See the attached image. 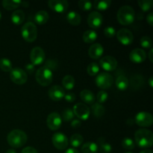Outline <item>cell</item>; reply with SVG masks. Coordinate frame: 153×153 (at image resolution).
<instances>
[{"label": "cell", "instance_id": "obj_1", "mask_svg": "<svg viewBox=\"0 0 153 153\" xmlns=\"http://www.w3.org/2000/svg\"><path fill=\"white\" fill-rule=\"evenodd\" d=\"M134 140L139 147L147 149L152 146L153 134L147 128H140L134 134Z\"/></svg>", "mask_w": 153, "mask_h": 153}, {"label": "cell", "instance_id": "obj_2", "mask_svg": "<svg viewBox=\"0 0 153 153\" xmlns=\"http://www.w3.org/2000/svg\"><path fill=\"white\" fill-rule=\"evenodd\" d=\"M7 140L8 144L13 148H19L26 143L28 137L22 130L13 129L7 134Z\"/></svg>", "mask_w": 153, "mask_h": 153}, {"label": "cell", "instance_id": "obj_3", "mask_svg": "<svg viewBox=\"0 0 153 153\" xmlns=\"http://www.w3.org/2000/svg\"><path fill=\"white\" fill-rule=\"evenodd\" d=\"M117 18L121 25H128L134 22L135 19V12L131 6L123 5L118 10Z\"/></svg>", "mask_w": 153, "mask_h": 153}, {"label": "cell", "instance_id": "obj_4", "mask_svg": "<svg viewBox=\"0 0 153 153\" xmlns=\"http://www.w3.org/2000/svg\"><path fill=\"white\" fill-rule=\"evenodd\" d=\"M35 79L37 83L41 86H49L52 82V79H53L52 70H50L49 67L43 66L38 69L37 71L36 72Z\"/></svg>", "mask_w": 153, "mask_h": 153}, {"label": "cell", "instance_id": "obj_5", "mask_svg": "<svg viewBox=\"0 0 153 153\" xmlns=\"http://www.w3.org/2000/svg\"><path fill=\"white\" fill-rule=\"evenodd\" d=\"M21 34L24 40L28 43H32L37 39V28L32 22H27L21 28Z\"/></svg>", "mask_w": 153, "mask_h": 153}, {"label": "cell", "instance_id": "obj_6", "mask_svg": "<svg viewBox=\"0 0 153 153\" xmlns=\"http://www.w3.org/2000/svg\"><path fill=\"white\" fill-rule=\"evenodd\" d=\"M113 83V76L105 72L100 73L96 78V84L101 89H108L112 86Z\"/></svg>", "mask_w": 153, "mask_h": 153}, {"label": "cell", "instance_id": "obj_7", "mask_svg": "<svg viewBox=\"0 0 153 153\" xmlns=\"http://www.w3.org/2000/svg\"><path fill=\"white\" fill-rule=\"evenodd\" d=\"M10 78L16 85H24L28 80L26 72L21 68H13L10 72Z\"/></svg>", "mask_w": 153, "mask_h": 153}, {"label": "cell", "instance_id": "obj_8", "mask_svg": "<svg viewBox=\"0 0 153 153\" xmlns=\"http://www.w3.org/2000/svg\"><path fill=\"white\" fill-rule=\"evenodd\" d=\"M134 122L140 127H149L153 123V117L149 112H138L135 115Z\"/></svg>", "mask_w": 153, "mask_h": 153}, {"label": "cell", "instance_id": "obj_9", "mask_svg": "<svg viewBox=\"0 0 153 153\" xmlns=\"http://www.w3.org/2000/svg\"><path fill=\"white\" fill-rule=\"evenodd\" d=\"M73 111L79 120H87L91 114V110L85 104L79 102L73 106Z\"/></svg>", "mask_w": 153, "mask_h": 153}, {"label": "cell", "instance_id": "obj_10", "mask_svg": "<svg viewBox=\"0 0 153 153\" xmlns=\"http://www.w3.org/2000/svg\"><path fill=\"white\" fill-rule=\"evenodd\" d=\"M52 141L54 146L59 150H64L68 146L69 140L67 136L61 132H56L52 135Z\"/></svg>", "mask_w": 153, "mask_h": 153}, {"label": "cell", "instance_id": "obj_11", "mask_svg": "<svg viewBox=\"0 0 153 153\" xmlns=\"http://www.w3.org/2000/svg\"><path fill=\"white\" fill-rule=\"evenodd\" d=\"M46 58V55L40 46H35L33 48L30 53V59H31V64L35 65H40L43 61H45Z\"/></svg>", "mask_w": 153, "mask_h": 153}, {"label": "cell", "instance_id": "obj_12", "mask_svg": "<svg viewBox=\"0 0 153 153\" xmlns=\"http://www.w3.org/2000/svg\"><path fill=\"white\" fill-rule=\"evenodd\" d=\"M88 24L93 29L100 28L103 22V16L100 12L94 10L91 12L88 16Z\"/></svg>", "mask_w": 153, "mask_h": 153}, {"label": "cell", "instance_id": "obj_13", "mask_svg": "<svg viewBox=\"0 0 153 153\" xmlns=\"http://www.w3.org/2000/svg\"><path fill=\"white\" fill-rule=\"evenodd\" d=\"M46 123H47V126L49 127V129L52 130V131H56V130L59 129V128L61 127V123H62V119L58 113L52 112L47 117Z\"/></svg>", "mask_w": 153, "mask_h": 153}, {"label": "cell", "instance_id": "obj_14", "mask_svg": "<svg viewBox=\"0 0 153 153\" xmlns=\"http://www.w3.org/2000/svg\"><path fill=\"white\" fill-rule=\"evenodd\" d=\"M100 65L105 71H114L117 67V61L114 57L106 55L100 59Z\"/></svg>", "mask_w": 153, "mask_h": 153}, {"label": "cell", "instance_id": "obj_15", "mask_svg": "<svg viewBox=\"0 0 153 153\" xmlns=\"http://www.w3.org/2000/svg\"><path fill=\"white\" fill-rule=\"evenodd\" d=\"M117 37L123 45H130L133 42L134 36L132 32L128 28H121L117 33Z\"/></svg>", "mask_w": 153, "mask_h": 153}, {"label": "cell", "instance_id": "obj_16", "mask_svg": "<svg viewBox=\"0 0 153 153\" xmlns=\"http://www.w3.org/2000/svg\"><path fill=\"white\" fill-rule=\"evenodd\" d=\"M48 4L52 10L60 13L67 11L69 7L68 1L66 0H49Z\"/></svg>", "mask_w": 153, "mask_h": 153}, {"label": "cell", "instance_id": "obj_17", "mask_svg": "<svg viewBox=\"0 0 153 153\" xmlns=\"http://www.w3.org/2000/svg\"><path fill=\"white\" fill-rule=\"evenodd\" d=\"M65 96V91L62 87L59 85H54L49 90V97L55 102L61 101Z\"/></svg>", "mask_w": 153, "mask_h": 153}, {"label": "cell", "instance_id": "obj_18", "mask_svg": "<svg viewBox=\"0 0 153 153\" xmlns=\"http://www.w3.org/2000/svg\"><path fill=\"white\" fill-rule=\"evenodd\" d=\"M146 58V53L142 49H134L130 52L129 59L132 62L140 64L143 62Z\"/></svg>", "mask_w": 153, "mask_h": 153}, {"label": "cell", "instance_id": "obj_19", "mask_svg": "<svg viewBox=\"0 0 153 153\" xmlns=\"http://www.w3.org/2000/svg\"><path fill=\"white\" fill-rule=\"evenodd\" d=\"M104 52V48L100 43H94L91 45L88 50L89 56L93 59H99Z\"/></svg>", "mask_w": 153, "mask_h": 153}, {"label": "cell", "instance_id": "obj_20", "mask_svg": "<svg viewBox=\"0 0 153 153\" xmlns=\"http://www.w3.org/2000/svg\"><path fill=\"white\" fill-rule=\"evenodd\" d=\"M49 13L46 10H39V11L36 12V13L34 16V20L38 25H43L47 22L49 20Z\"/></svg>", "mask_w": 153, "mask_h": 153}, {"label": "cell", "instance_id": "obj_21", "mask_svg": "<svg viewBox=\"0 0 153 153\" xmlns=\"http://www.w3.org/2000/svg\"><path fill=\"white\" fill-rule=\"evenodd\" d=\"M97 146L98 150H100V153H110L112 150V146H111L108 142L105 140L104 137H101L97 140Z\"/></svg>", "mask_w": 153, "mask_h": 153}, {"label": "cell", "instance_id": "obj_22", "mask_svg": "<svg viewBox=\"0 0 153 153\" xmlns=\"http://www.w3.org/2000/svg\"><path fill=\"white\" fill-rule=\"evenodd\" d=\"M80 97L82 101L85 102V103L88 105H92L94 102H95V97H94V93L91 92L90 90H83L80 93Z\"/></svg>", "mask_w": 153, "mask_h": 153}, {"label": "cell", "instance_id": "obj_23", "mask_svg": "<svg viewBox=\"0 0 153 153\" xmlns=\"http://www.w3.org/2000/svg\"><path fill=\"white\" fill-rule=\"evenodd\" d=\"M116 87L121 91H124L129 86V81L125 76H119L116 79Z\"/></svg>", "mask_w": 153, "mask_h": 153}, {"label": "cell", "instance_id": "obj_24", "mask_svg": "<svg viewBox=\"0 0 153 153\" xmlns=\"http://www.w3.org/2000/svg\"><path fill=\"white\" fill-rule=\"evenodd\" d=\"M25 19V13L22 10H16L12 13L11 21L15 25H20Z\"/></svg>", "mask_w": 153, "mask_h": 153}, {"label": "cell", "instance_id": "obj_25", "mask_svg": "<svg viewBox=\"0 0 153 153\" xmlns=\"http://www.w3.org/2000/svg\"><path fill=\"white\" fill-rule=\"evenodd\" d=\"M67 19L70 22V24L73 25H79L82 22V17L80 14L73 10H71L67 13Z\"/></svg>", "mask_w": 153, "mask_h": 153}, {"label": "cell", "instance_id": "obj_26", "mask_svg": "<svg viewBox=\"0 0 153 153\" xmlns=\"http://www.w3.org/2000/svg\"><path fill=\"white\" fill-rule=\"evenodd\" d=\"M22 1H19V0H3L1 4H2L3 7L5 8L6 10H11L22 5Z\"/></svg>", "mask_w": 153, "mask_h": 153}, {"label": "cell", "instance_id": "obj_27", "mask_svg": "<svg viewBox=\"0 0 153 153\" xmlns=\"http://www.w3.org/2000/svg\"><path fill=\"white\" fill-rule=\"evenodd\" d=\"M83 40L87 43H94L97 38V33L95 30L89 29L85 31L82 36Z\"/></svg>", "mask_w": 153, "mask_h": 153}, {"label": "cell", "instance_id": "obj_28", "mask_svg": "<svg viewBox=\"0 0 153 153\" xmlns=\"http://www.w3.org/2000/svg\"><path fill=\"white\" fill-rule=\"evenodd\" d=\"M91 111H92L94 116H95L97 118H100L104 115L105 112V107L102 105L97 102L94 103L92 105V106H91Z\"/></svg>", "mask_w": 153, "mask_h": 153}, {"label": "cell", "instance_id": "obj_29", "mask_svg": "<svg viewBox=\"0 0 153 153\" xmlns=\"http://www.w3.org/2000/svg\"><path fill=\"white\" fill-rule=\"evenodd\" d=\"M111 4V0H96L93 2V6L97 10H105L110 7Z\"/></svg>", "mask_w": 153, "mask_h": 153}, {"label": "cell", "instance_id": "obj_30", "mask_svg": "<svg viewBox=\"0 0 153 153\" xmlns=\"http://www.w3.org/2000/svg\"><path fill=\"white\" fill-rule=\"evenodd\" d=\"M75 83H76V81H75L74 77L70 75H67L62 79L63 86L67 91H70L73 89L75 87Z\"/></svg>", "mask_w": 153, "mask_h": 153}, {"label": "cell", "instance_id": "obj_31", "mask_svg": "<svg viewBox=\"0 0 153 153\" xmlns=\"http://www.w3.org/2000/svg\"><path fill=\"white\" fill-rule=\"evenodd\" d=\"M82 153H97L98 146L94 142H87L82 146Z\"/></svg>", "mask_w": 153, "mask_h": 153}, {"label": "cell", "instance_id": "obj_32", "mask_svg": "<svg viewBox=\"0 0 153 153\" xmlns=\"http://www.w3.org/2000/svg\"><path fill=\"white\" fill-rule=\"evenodd\" d=\"M83 137H82L81 134H73V135L71 136V137H70V145L75 148L79 147V146H82V144L83 143Z\"/></svg>", "mask_w": 153, "mask_h": 153}, {"label": "cell", "instance_id": "obj_33", "mask_svg": "<svg viewBox=\"0 0 153 153\" xmlns=\"http://www.w3.org/2000/svg\"><path fill=\"white\" fill-rule=\"evenodd\" d=\"M0 69L4 72H10L13 69L11 61L8 58H1L0 59Z\"/></svg>", "mask_w": 153, "mask_h": 153}, {"label": "cell", "instance_id": "obj_34", "mask_svg": "<svg viewBox=\"0 0 153 153\" xmlns=\"http://www.w3.org/2000/svg\"><path fill=\"white\" fill-rule=\"evenodd\" d=\"M100 72V66L95 62L91 63L87 67V73L91 76H96Z\"/></svg>", "mask_w": 153, "mask_h": 153}, {"label": "cell", "instance_id": "obj_35", "mask_svg": "<svg viewBox=\"0 0 153 153\" xmlns=\"http://www.w3.org/2000/svg\"><path fill=\"white\" fill-rule=\"evenodd\" d=\"M138 4L143 11L146 12L150 10L153 6L152 0H138Z\"/></svg>", "mask_w": 153, "mask_h": 153}, {"label": "cell", "instance_id": "obj_36", "mask_svg": "<svg viewBox=\"0 0 153 153\" xmlns=\"http://www.w3.org/2000/svg\"><path fill=\"white\" fill-rule=\"evenodd\" d=\"M122 146L123 147L127 150H132L135 146L134 141L131 138L129 137H125L122 140Z\"/></svg>", "mask_w": 153, "mask_h": 153}, {"label": "cell", "instance_id": "obj_37", "mask_svg": "<svg viewBox=\"0 0 153 153\" xmlns=\"http://www.w3.org/2000/svg\"><path fill=\"white\" fill-rule=\"evenodd\" d=\"M74 113H73V110L70 108H66L65 110L63 111L62 114V120L65 121V122H70L74 119Z\"/></svg>", "mask_w": 153, "mask_h": 153}, {"label": "cell", "instance_id": "obj_38", "mask_svg": "<svg viewBox=\"0 0 153 153\" xmlns=\"http://www.w3.org/2000/svg\"><path fill=\"white\" fill-rule=\"evenodd\" d=\"M79 6L81 10L88 11L93 7V2L88 0H80L79 1Z\"/></svg>", "mask_w": 153, "mask_h": 153}, {"label": "cell", "instance_id": "obj_39", "mask_svg": "<svg viewBox=\"0 0 153 153\" xmlns=\"http://www.w3.org/2000/svg\"><path fill=\"white\" fill-rule=\"evenodd\" d=\"M140 45L143 48L145 49H151L152 46V39L148 36H143L140 38Z\"/></svg>", "mask_w": 153, "mask_h": 153}, {"label": "cell", "instance_id": "obj_40", "mask_svg": "<svg viewBox=\"0 0 153 153\" xmlns=\"http://www.w3.org/2000/svg\"><path fill=\"white\" fill-rule=\"evenodd\" d=\"M108 97V93L105 91H99L97 97V102L100 104H102V103H105L107 101Z\"/></svg>", "mask_w": 153, "mask_h": 153}, {"label": "cell", "instance_id": "obj_41", "mask_svg": "<svg viewBox=\"0 0 153 153\" xmlns=\"http://www.w3.org/2000/svg\"><path fill=\"white\" fill-rule=\"evenodd\" d=\"M104 34L107 37H113L116 34V30L114 27L108 26L104 29Z\"/></svg>", "mask_w": 153, "mask_h": 153}, {"label": "cell", "instance_id": "obj_42", "mask_svg": "<svg viewBox=\"0 0 153 153\" xmlns=\"http://www.w3.org/2000/svg\"><path fill=\"white\" fill-rule=\"evenodd\" d=\"M64 98L65 99L67 102H73L76 100V97L73 93H68V94H65Z\"/></svg>", "mask_w": 153, "mask_h": 153}, {"label": "cell", "instance_id": "obj_43", "mask_svg": "<svg viewBox=\"0 0 153 153\" xmlns=\"http://www.w3.org/2000/svg\"><path fill=\"white\" fill-rule=\"evenodd\" d=\"M21 153H38V152H37L35 148L31 147V146H27V147L24 148L22 149Z\"/></svg>", "mask_w": 153, "mask_h": 153}, {"label": "cell", "instance_id": "obj_44", "mask_svg": "<svg viewBox=\"0 0 153 153\" xmlns=\"http://www.w3.org/2000/svg\"><path fill=\"white\" fill-rule=\"evenodd\" d=\"M81 124H82V122L80 120L73 119L71 122V126L73 128H78L81 126Z\"/></svg>", "mask_w": 153, "mask_h": 153}, {"label": "cell", "instance_id": "obj_45", "mask_svg": "<svg viewBox=\"0 0 153 153\" xmlns=\"http://www.w3.org/2000/svg\"><path fill=\"white\" fill-rule=\"evenodd\" d=\"M34 65L32 64H28L25 65V70L26 71L25 72H28V73H30V74H31V73H33V72L34 71Z\"/></svg>", "mask_w": 153, "mask_h": 153}, {"label": "cell", "instance_id": "obj_46", "mask_svg": "<svg viewBox=\"0 0 153 153\" xmlns=\"http://www.w3.org/2000/svg\"><path fill=\"white\" fill-rule=\"evenodd\" d=\"M146 21L148 22V23L150 25H153V13L152 12H150L149 14L146 16Z\"/></svg>", "mask_w": 153, "mask_h": 153}, {"label": "cell", "instance_id": "obj_47", "mask_svg": "<svg viewBox=\"0 0 153 153\" xmlns=\"http://www.w3.org/2000/svg\"><path fill=\"white\" fill-rule=\"evenodd\" d=\"M64 153H80L77 149H74V148H70V149H67Z\"/></svg>", "mask_w": 153, "mask_h": 153}, {"label": "cell", "instance_id": "obj_48", "mask_svg": "<svg viewBox=\"0 0 153 153\" xmlns=\"http://www.w3.org/2000/svg\"><path fill=\"white\" fill-rule=\"evenodd\" d=\"M152 55H153V49H152V48H151V49H149V54H148V55H149V61H151V62H152V61H153Z\"/></svg>", "mask_w": 153, "mask_h": 153}, {"label": "cell", "instance_id": "obj_49", "mask_svg": "<svg viewBox=\"0 0 153 153\" xmlns=\"http://www.w3.org/2000/svg\"><path fill=\"white\" fill-rule=\"evenodd\" d=\"M149 86H150L151 88H152V87H153V81H152V76H151V77L149 78Z\"/></svg>", "mask_w": 153, "mask_h": 153}, {"label": "cell", "instance_id": "obj_50", "mask_svg": "<svg viewBox=\"0 0 153 153\" xmlns=\"http://www.w3.org/2000/svg\"><path fill=\"white\" fill-rule=\"evenodd\" d=\"M140 153H153L152 150L150 149H144V150L141 151Z\"/></svg>", "mask_w": 153, "mask_h": 153}, {"label": "cell", "instance_id": "obj_51", "mask_svg": "<svg viewBox=\"0 0 153 153\" xmlns=\"http://www.w3.org/2000/svg\"><path fill=\"white\" fill-rule=\"evenodd\" d=\"M5 153H16V152L13 149H8L7 151H6Z\"/></svg>", "mask_w": 153, "mask_h": 153}, {"label": "cell", "instance_id": "obj_52", "mask_svg": "<svg viewBox=\"0 0 153 153\" xmlns=\"http://www.w3.org/2000/svg\"><path fill=\"white\" fill-rule=\"evenodd\" d=\"M1 16H2V15H1V10H0V19H1Z\"/></svg>", "mask_w": 153, "mask_h": 153}, {"label": "cell", "instance_id": "obj_53", "mask_svg": "<svg viewBox=\"0 0 153 153\" xmlns=\"http://www.w3.org/2000/svg\"><path fill=\"white\" fill-rule=\"evenodd\" d=\"M126 153H133V152H126Z\"/></svg>", "mask_w": 153, "mask_h": 153}]
</instances>
